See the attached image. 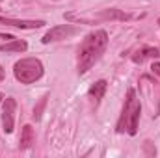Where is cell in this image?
Listing matches in <instances>:
<instances>
[{
	"instance_id": "cell-1",
	"label": "cell",
	"mask_w": 160,
	"mask_h": 158,
	"mask_svg": "<svg viewBox=\"0 0 160 158\" xmlns=\"http://www.w3.org/2000/svg\"><path fill=\"white\" fill-rule=\"evenodd\" d=\"M108 47V34L104 30H95L86 36L78 48V75H86L104 54Z\"/></svg>"
},
{
	"instance_id": "cell-2",
	"label": "cell",
	"mask_w": 160,
	"mask_h": 158,
	"mask_svg": "<svg viewBox=\"0 0 160 158\" xmlns=\"http://www.w3.org/2000/svg\"><path fill=\"white\" fill-rule=\"evenodd\" d=\"M140 112H142V106H140V101L136 99V91L134 89H128L127 93V101H125V106H123V112H121V117L118 121V132H127L130 136H136L138 132V123H140Z\"/></svg>"
},
{
	"instance_id": "cell-3",
	"label": "cell",
	"mask_w": 160,
	"mask_h": 158,
	"mask_svg": "<svg viewBox=\"0 0 160 158\" xmlns=\"http://www.w3.org/2000/svg\"><path fill=\"white\" fill-rule=\"evenodd\" d=\"M43 63L38 58H22L13 65V75L21 84H34L43 77Z\"/></svg>"
},
{
	"instance_id": "cell-4",
	"label": "cell",
	"mask_w": 160,
	"mask_h": 158,
	"mask_svg": "<svg viewBox=\"0 0 160 158\" xmlns=\"http://www.w3.org/2000/svg\"><path fill=\"white\" fill-rule=\"evenodd\" d=\"M73 34H77V26L75 24H60V26H54L50 28L45 36H43V43L48 45V43H54V41H62L71 37Z\"/></svg>"
},
{
	"instance_id": "cell-5",
	"label": "cell",
	"mask_w": 160,
	"mask_h": 158,
	"mask_svg": "<svg viewBox=\"0 0 160 158\" xmlns=\"http://www.w3.org/2000/svg\"><path fill=\"white\" fill-rule=\"evenodd\" d=\"M15 108L17 102L11 97L4 99V108H2V125H4V132L11 134L13 132V125H15Z\"/></svg>"
},
{
	"instance_id": "cell-6",
	"label": "cell",
	"mask_w": 160,
	"mask_h": 158,
	"mask_svg": "<svg viewBox=\"0 0 160 158\" xmlns=\"http://www.w3.org/2000/svg\"><path fill=\"white\" fill-rule=\"evenodd\" d=\"M0 22L8 24V26H15L21 30H34V28H41L45 24V21H26V19H11V17H2L0 15Z\"/></svg>"
},
{
	"instance_id": "cell-7",
	"label": "cell",
	"mask_w": 160,
	"mask_h": 158,
	"mask_svg": "<svg viewBox=\"0 0 160 158\" xmlns=\"http://www.w3.org/2000/svg\"><path fill=\"white\" fill-rule=\"evenodd\" d=\"M36 141V134H34V128L30 125H24L22 126V132H21V140H19V147L21 149H30Z\"/></svg>"
},
{
	"instance_id": "cell-8",
	"label": "cell",
	"mask_w": 160,
	"mask_h": 158,
	"mask_svg": "<svg viewBox=\"0 0 160 158\" xmlns=\"http://www.w3.org/2000/svg\"><path fill=\"white\" fill-rule=\"evenodd\" d=\"M160 56L158 48H155V47H143V48H140L134 56H132V62L134 63H142L143 60H147V58H153V60H157Z\"/></svg>"
},
{
	"instance_id": "cell-9",
	"label": "cell",
	"mask_w": 160,
	"mask_h": 158,
	"mask_svg": "<svg viewBox=\"0 0 160 158\" xmlns=\"http://www.w3.org/2000/svg\"><path fill=\"white\" fill-rule=\"evenodd\" d=\"M106 86H108L106 80H97V82L89 87L88 95H89V99H93L95 104H99V101L102 99V95H104V91H106Z\"/></svg>"
},
{
	"instance_id": "cell-10",
	"label": "cell",
	"mask_w": 160,
	"mask_h": 158,
	"mask_svg": "<svg viewBox=\"0 0 160 158\" xmlns=\"http://www.w3.org/2000/svg\"><path fill=\"white\" fill-rule=\"evenodd\" d=\"M26 48H28V45H26V41H22V39H11V41H8L6 45H0L2 52H24Z\"/></svg>"
},
{
	"instance_id": "cell-11",
	"label": "cell",
	"mask_w": 160,
	"mask_h": 158,
	"mask_svg": "<svg viewBox=\"0 0 160 158\" xmlns=\"http://www.w3.org/2000/svg\"><path fill=\"white\" fill-rule=\"evenodd\" d=\"M99 17H101V19H121V21H127V19H128L125 13H121L119 9H106V11H102Z\"/></svg>"
},
{
	"instance_id": "cell-12",
	"label": "cell",
	"mask_w": 160,
	"mask_h": 158,
	"mask_svg": "<svg viewBox=\"0 0 160 158\" xmlns=\"http://www.w3.org/2000/svg\"><path fill=\"white\" fill-rule=\"evenodd\" d=\"M45 102H47V97H43L41 99V102H39V106L34 110V117L36 119H41V110H43V106H45Z\"/></svg>"
},
{
	"instance_id": "cell-13",
	"label": "cell",
	"mask_w": 160,
	"mask_h": 158,
	"mask_svg": "<svg viewBox=\"0 0 160 158\" xmlns=\"http://www.w3.org/2000/svg\"><path fill=\"white\" fill-rule=\"evenodd\" d=\"M151 71H153L155 75H158V77H160V63H153V67H151Z\"/></svg>"
},
{
	"instance_id": "cell-14",
	"label": "cell",
	"mask_w": 160,
	"mask_h": 158,
	"mask_svg": "<svg viewBox=\"0 0 160 158\" xmlns=\"http://www.w3.org/2000/svg\"><path fill=\"white\" fill-rule=\"evenodd\" d=\"M0 39H6V41H11V39H15L11 34H0Z\"/></svg>"
},
{
	"instance_id": "cell-15",
	"label": "cell",
	"mask_w": 160,
	"mask_h": 158,
	"mask_svg": "<svg viewBox=\"0 0 160 158\" xmlns=\"http://www.w3.org/2000/svg\"><path fill=\"white\" fill-rule=\"evenodd\" d=\"M4 78V69H2V67H0V80Z\"/></svg>"
},
{
	"instance_id": "cell-16",
	"label": "cell",
	"mask_w": 160,
	"mask_h": 158,
	"mask_svg": "<svg viewBox=\"0 0 160 158\" xmlns=\"http://www.w3.org/2000/svg\"><path fill=\"white\" fill-rule=\"evenodd\" d=\"M0 102H4V95L2 93H0Z\"/></svg>"
},
{
	"instance_id": "cell-17",
	"label": "cell",
	"mask_w": 160,
	"mask_h": 158,
	"mask_svg": "<svg viewBox=\"0 0 160 158\" xmlns=\"http://www.w3.org/2000/svg\"><path fill=\"white\" fill-rule=\"evenodd\" d=\"M157 24H158V26H160V19H158V21H157Z\"/></svg>"
}]
</instances>
